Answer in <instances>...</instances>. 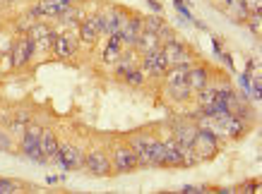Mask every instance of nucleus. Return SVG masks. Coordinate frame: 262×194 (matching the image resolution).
Here are the masks:
<instances>
[{
  "instance_id": "obj_1",
  "label": "nucleus",
  "mask_w": 262,
  "mask_h": 194,
  "mask_svg": "<svg viewBox=\"0 0 262 194\" xmlns=\"http://www.w3.org/2000/svg\"><path fill=\"white\" fill-rule=\"evenodd\" d=\"M41 132H43V127L32 120V123L24 127V132H22V137H19V144H17V147H19V154H22L24 158H29V161H34V163L46 165L48 158L43 156V151H41V147H39Z\"/></svg>"
},
{
  "instance_id": "obj_2",
  "label": "nucleus",
  "mask_w": 262,
  "mask_h": 194,
  "mask_svg": "<svg viewBox=\"0 0 262 194\" xmlns=\"http://www.w3.org/2000/svg\"><path fill=\"white\" fill-rule=\"evenodd\" d=\"M111 156V168H113V175H125V173H135L140 168V161H137L135 151L130 149L127 141H118L113 144V149L108 151Z\"/></svg>"
},
{
  "instance_id": "obj_3",
  "label": "nucleus",
  "mask_w": 262,
  "mask_h": 194,
  "mask_svg": "<svg viewBox=\"0 0 262 194\" xmlns=\"http://www.w3.org/2000/svg\"><path fill=\"white\" fill-rule=\"evenodd\" d=\"M192 151L198 154L200 161H212V158L222 151V139H219L212 130H207V127H198L195 139H192Z\"/></svg>"
},
{
  "instance_id": "obj_4",
  "label": "nucleus",
  "mask_w": 262,
  "mask_h": 194,
  "mask_svg": "<svg viewBox=\"0 0 262 194\" xmlns=\"http://www.w3.org/2000/svg\"><path fill=\"white\" fill-rule=\"evenodd\" d=\"M84 149H80L77 144H72V141H60V147H58V154H56V161L63 171H82L84 168Z\"/></svg>"
},
{
  "instance_id": "obj_5",
  "label": "nucleus",
  "mask_w": 262,
  "mask_h": 194,
  "mask_svg": "<svg viewBox=\"0 0 262 194\" xmlns=\"http://www.w3.org/2000/svg\"><path fill=\"white\" fill-rule=\"evenodd\" d=\"M84 171L92 178H111L113 168H111V156L106 149H92L84 154Z\"/></svg>"
},
{
  "instance_id": "obj_6",
  "label": "nucleus",
  "mask_w": 262,
  "mask_h": 194,
  "mask_svg": "<svg viewBox=\"0 0 262 194\" xmlns=\"http://www.w3.org/2000/svg\"><path fill=\"white\" fill-rule=\"evenodd\" d=\"M77 48H80L77 31H75V34H68L65 29H60V31H56V36H53L51 55L58 58V60H72V58L77 55Z\"/></svg>"
},
{
  "instance_id": "obj_7",
  "label": "nucleus",
  "mask_w": 262,
  "mask_h": 194,
  "mask_svg": "<svg viewBox=\"0 0 262 194\" xmlns=\"http://www.w3.org/2000/svg\"><path fill=\"white\" fill-rule=\"evenodd\" d=\"M10 55H12V62H15V70H22L29 62L36 58V51H34V41L27 36V34H17L15 41H12V48H10Z\"/></svg>"
},
{
  "instance_id": "obj_8",
  "label": "nucleus",
  "mask_w": 262,
  "mask_h": 194,
  "mask_svg": "<svg viewBox=\"0 0 262 194\" xmlns=\"http://www.w3.org/2000/svg\"><path fill=\"white\" fill-rule=\"evenodd\" d=\"M140 67H142V72L147 75V79H161L168 70V62H166V58H164V51L157 48V51H151V53L140 55Z\"/></svg>"
},
{
  "instance_id": "obj_9",
  "label": "nucleus",
  "mask_w": 262,
  "mask_h": 194,
  "mask_svg": "<svg viewBox=\"0 0 262 194\" xmlns=\"http://www.w3.org/2000/svg\"><path fill=\"white\" fill-rule=\"evenodd\" d=\"M161 51H164V58H166V62H168V67L171 65H181V62H195V58H192V53H190V48L185 46L178 36L176 39H171V41H166V43H161Z\"/></svg>"
},
{
  "instance_id": "obj_10",
  "label": "nucleus",
  "mask_w": 262,
  "mask_h": 194,
  "mask_svg": "<svg viewBox=\"0 0 262 194\" xmlns=\"http://www.w3.org/2000/svg\"><path fill=\"white\" fill-rule=\"evenodd\" d=\"M209 82H212V72H209V67H207L205 62H192L190 67H188L185 84H188V89H190L192 93L200 91V89H205Z\"/></svg>"
},
{
  "instance_id": "obj_11",
  "label": "nucleus",
  "mask_w": 262,
  "mask_h": 194,
  "mask_svg": "<svg viewBox=\"0 0 262 194\" xmlns=\"http://www.w3.org/2000/svg\"><path fill=\"white\" fill-rule=\"evenodd\" d=\"M151 137H154L151 132H137V134H133V137L127 139L130 149L135 151L137 161H140V168H151V165H149V144H151Z\"/></svg>"
},
{
  "instance_id": "obj_12",
  "label": "nucleus",
  "mask_w": 262,
  "mask_h": 194,
  "mask_svg": "<svg viewBox=\"0 0 262 194\" xmlns=\"http://www.w3.org/2000/svg\"><path fill=\"white\" fill-rule=\"evenodd\" d=\"M140 34H142V15H127L125 24H123V29H120V39H123V46L125 48H135L137 39H140Z\"/></svg>"
},
{
  "instance_id": "obj_13",
  "label": "nucleus",
  "mask_w": 262,
  "mask_h": 194,
  "mask_svg": "<svg viewBox=\"0 0 262 194\" xmlns=\"http://www.w3.org/2000/svg\"><path fill=\"white\" fill-rule=\"evenodd\" d=\"M103 12V19H106V36H111V34H120L123 29V24H125L127 15L123 8H116V5H108V8H101Z\"/></svg>"
},
{
  "instance_id": "obj_14",
  "label": "nucleus",
  "mask_w": 262,
  "mask_h": 194,
  "mask_svg": "<svg viewBox=\"0 0 262 194\" xmlns=\"http://www.w3.org/2000/svg\"><path fill=\"white\" fill-rule=\"evenodd\" d=\"M123 51H125V46H123L120 34H111L108 41H106V46H103V51H101V62L103 65H108V67H113V65L120 60Z\"/></svg>"
},
{
  "instance_id": "obj_15",
  "label": "nucleus",
  "mask_w": 262,
  "mask_h": 194,
  "mask_svg": "<svg viewBox=\"0 0 262 194\" xmlns=\"http://www.w3.org/2000/svg\"><path fill=\"white\" fill-rule=\"evenodd\" d=\"M164 141V168H183V147L173 137H166Z\"/></svg>"
},
{
  "instance_id": "obj_16",
  "label": "nucleus",
  "mask_w": 262,
  "mask_h": 194,
  "mask_svg": "<svg viewBox=\"0 0 262 194\" xmlns=\"http://www.w3.org/2000/svg\"><path fill=\"white\" fill-rule=\"evenodd\" d=\"M36 5H39L43 19H60L65 10H70L75 5V0H39Z\"/></svg>"
},
{
  "instance_id": "obj_17",
  "label": "nucleus",
  "mask_w": 262,
  "mask_h": 194,
  "mask_svg": "<svg viewBox=\"0 0 262 194\" xmlns=\"http://www.w3.org/2000/svg\"><path fill=\"white\" fill-rule=\"evenodd\" d=\"M195 132H198V123H190V120H178L173 125V137L181 147H192V139H195Z\"/></svg>"
},
{
  "instance_id": "obj_18",
  "label": "nucleus",
  "mask_w": 262,
  "mask_h": 194,
  "mask_svg": "<svg viewBox=\"0 0 262 194\" xmlns=\"http://www.w3.org/2000/svg\"><path fill=\"white\" fill-rule=\"evenodd\" d=\"M140 65V53H137L135 48H125L123 51V55H120V60L113 65V72H116V77L123 79L125 77V72H130L133 67H137Z\"/></svg>"
},
{
  "instance_id": "obj_19",
  "label": "nucleus",
  "mask_w": 262,
  "mask_h": 194,
  "mask_svg": "<svg viewBox=\"0 0 262 194\" xmlns=\"http://www.w3.org/2000/svg\"><path fill=\"white\" fill-rule=\"evenodd\" d=\"M39 147H41V151H43V156L48 158V163H51V161H56L60 139H58V134L53 132V130H46V127H43V132H41V137H39Z\"/></svg>"
},
{
  "instance_id": "obj_20",
  "label": "nucleus",
  "mask_w": 262,
  "mask_h": 194,
  "mask_svg": "<svg viewBox=\"0 0 262 194\" xmlns=\"http://www.w3.org/2000/svg\"><path fill=\"white\" fill-rule=\"evenodd\" d=\"M77 36H80V43H84V46H96L99 43V39H101V34L96 31L94 22H92V17H84L80 22V27H77Z\"/></svg>"
},
{
  "instance_id": "obj_21",
  "label": "nucleus",
  "mask_w": 262,
  "mask_h": 194,
  "mask_svg": "<svg viewBox=\"0 0 262 194\" xmlns=\"http://www.w3.org/2000/svg\"><path fill=\"white\" fill-rule=\"evenodd\" d=\"M157 48H161V39H159V36H157V34H151V31H142V34H140V39H137V43H135L137 53L144 55V53L157 51Z\"/></svg>"
},
{
  "instance_id": "obj_22",
  "label": "nucleus",
  "mask_w": 262,
  "mask_h": 194,
  "mask_svg": "<svg viewBox=\"0 0 262 194\" xmlns=\"http://www.w3.org/2000/svg\"><path fill=\"white\" fill-rule=\"evenodd\" d=\"M149 165L151 168H164V141L159 137H151L149 144Z\"/></svg>"
},
{
  "instance_id": "obj_23",
  "label": "nucleus",
  "mask_w": 262,
  "mask_h": 194,
  "mask_svg": "<svg viewBox=\"0 0 262 194\" xmlns=\"http://www.w3.org/2000/svg\"><path fill=\"white\" fill-rule=\"evenodd\" d=\"M120 82H125V84L133 86V89H142V86L147 84V75H144L142 67L137 65V67H133L130 72H125V77L120 79Z\"/></svg>"
},
{
  "instance_id": "obj_24",
  "label": "nucleus",
  "mask_w": 262,
  "mask_h": 194,
  "mask_svg": "<svg viewBox=\"0 0 262 194\" xmlns=\"http://www.w3.org/2000/svg\"><path fill=\"white\" fill-rule=\"evenodd\" d=\"M166 93L171 96V101L176 103H185L192 99V91L188 89V84H181V86H166Z\"/></svg>"
},
{
  "instance_id": "obj_25",
  "label": "nucleus",
  "mask_w": 262,
  "mask_h": 194,
  "mask_svg": "<svg viewBox=\"0 0 262 194\" xmlns=\"http://www.w3.org/2000/svg\"><path fill=\"white\" fill-rule=\"evenodd\" d=\"M166 24V19L161 15H147V17H142V31H151V34H159V29Z\"/></svg>"
},
{
  "instance_id": "obj_26",
  "label": "nucleus",
  "mask_w": 262,
  "mask_h": 194,
  "mask_svg": "<svg viewBox=\"0 0 262 194\" xmlns=\"http://www.w3.org/2000/svg\"><path fill=\"white\" fill-rule=\"evenodd\" d=\"M27 187L17 180H10V178H0V194H15V192H24Z\"/></svg>"
},
{
  "instance_id": "obj_27",
  "label": "nucleus",
  "mask_w": 262,
  "mask_h": 194,
  "mask_svg": "<svg viewBox=\"0 0 262 194\" xmlns=\"http://www.w3.org/2000/svg\"><path fill=\"white\" fill-rule=\"evenodd\" d=\"M15 70V62H12V55L8 53H0V75H10V72Z\"/></svg>"
},
{
  "instance_id": "obj_28",
  "label": "nucleus",
  "mask_w": 262,
  "mask_h": 194,
  "mask_svg": "<svg viewBox=\"0 0 262 194\" xmlns=\"http://www.w3.org/2000/svg\"><path fill=\"white\" fill-rule=\"evenodd\" d=\"M0 151H15V139L8 130H0Z\"/></svg>"
},
{
  "instance_id": "obj_29",
  "label": "nucleus",
  "mask_w": 262,
  "mask_h": 194,
  "mask_svg": "<svg viewBox=\"0 0 262 194\" xmlns=\"http://www.w3.org/2000/svg\"><path fill=\"white\" fill-rule=\"evenodd\" d=\"M241 5L246 8L248 15H253V12H262V0H241Z\"/></svg>"
},
{
  "instance_id": "obj_30",
  "label": "nucleus",
  "mask_w": 262,
  "mask_h": 194,
  "mask_svg": "<svg viewBox=\"0 0 262 194\" xmlns=\"http://www.w3.org/2000/svg\"><path fill=\"white\" fill-rule=\"evenodd\" d=\"M236 192H243V194L260 192V182H257V180H248V182H243L241 187H236Z\"/></svg>"
},
{
  "instance_id": "obj_31",
  "label": "nucleus",
  "mask_w": 262,
  "mask_h": 194,
  "mask_svg": "<svg viewBox=\"0 0 262 194\" xmlns=\"http://www.w3.org/2000/svg\"><path fill=\"white\" fill-rule=\"evenodd\" d=\"M176 3V10H178V12H181L183 17H185V19H192V15H190V10L185 8V3H183V0H173Z\"/></svg>"
},
{
  "instance_id": "obj_32",
  "label": "nucleus",
  "mask_w": 262,
  "mask_h": 194,
  "mask_svg": "<svg viewBox=\"0 0 262 194\" xmlns=\"http://www.w3.org/2000/svg\"><path fill=\"white\" fill-rule=\"evenodd\" d=\"M149 5H151V10H154V12H157V15H161V3H157V0H149Z\"/></svg>"
},
{
  "instance_id": "obj_33",
  "label": "nucleus",
  "mask_w": 262,
  "mask_h": 194,
  "mask_svg": "<svg viewBox=\"0 0 262 194\" xmlns=\"http://www.w3.org/2000/svg\"><path fill=\"white\" fill-rule=\"evenodd\" d=\"M214 3H216V5H222V3H224V0H214Z\"/></svg>"
}]
</instances>
